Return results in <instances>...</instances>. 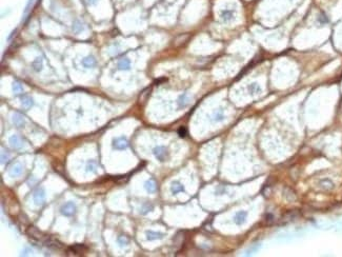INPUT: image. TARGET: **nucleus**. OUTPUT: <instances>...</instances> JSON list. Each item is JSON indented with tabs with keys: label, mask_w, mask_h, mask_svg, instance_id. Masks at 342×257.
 I'll use <instances>...</instances> for the list:
<instances>
[{
	"label": "nucleus",
	"mask_w": 342,
	"mask_h": 257,
	"mask_svg": "<svg viewBox=\"0 0 342 257\" xmlns=\"http://www.w3.org/2000/svg\"><path fill=\"white\" fill-rule=\"evenodd\" d=\"M178 135H179L181 138H184L185 136L188 135V130H186V127H180L179 129H178Z\"/></svg>",
	"instance_id": "5701e85b"
},
{
	"label": "nucleus",
	"mask_w": 342,
	"mask_h": 257,
	"mask_svg": "<svg viewBox=\"0 0 342 257\" xmlns=\"http://www.w3.org/2000/svg\"><path fill=\"white\" fill-rule=\"evenodd\" d=\"M8 143H10L12 149H15V150L22 149V147H23V142H22L21 138L18 135H12L8 138Z\"/></svg>",
	"instance_id": "39448f33"
},
{
	"label": "nucleus",
	"mask_w": 342,
	"mask_h": 257,
	"mask_svg": "<svg viewBox=\"0 0 342 257\" xmlns=\"http://www.w3.org/2000/svg\"><path fill=\"white\" fill-rule=\"evenodd\" d=\"M318 21L320 22L321 24H324V23H327L328 22V18L325 16V15L321 14L320 16H319V18H318Z\"/></svg>",
	"instance_id": "a878e982"
},
{
	"label": "nucleus",
	"mask_w": 342,
	"mask_h": 257,
	"mask_svg": "<svg viewBox=\"0 0 342 257\" xmlns=\"http://www.w3.org/2000/svg\"><path fill=\"white\" fill-rule=\"evenodd\" d=\"M73 32H75L76 34L80 33L81 31L84 30V26H83V24L81 23L80 21H78V20H76V21L74 22V24H73Z\"/></svg>",
	"instance_id": "a211bd4d"
},
{
	"label": "nucleus",
	"mask_w": 342,
	"mask_h": 257,
	"mask_svg": "<svg viewBox=\"0 0 342 257\" xmlns=\"http://www.w3.org/2000/svg\"><path fill=\"white\" fill-rule=\"evenodd\" d=\"M223 118H224V115L221 111L220 112H217L215 114V116H214V120L215 121H221V120H223Z\"/></svg>",
	"instance_id": "393cba45"
},
{
	"label": "nucleus",
	"mask_w": 342,
	"mask_h": 257,
	"mask_svg": "<svg viewBox=\"0 0 342 257\" xmlns=\"http://www.w3.org/2000/svg\"><path fill=\"white\" fill-rule=\"evenodd\" d=\"M12 88H13V92H14L15 94H20V93L23 92V86H22V84H20V83L17 82V81L13 82Z\"/></svg>",
	"instance_id": "aec40b11"
},
{
	"label": "nucleus",
	"mask_w": 342,
	"mask_h": 257,
	"mask_svg": "<svg viewBox=\"0 0 342 257\" xmlns=\"http://www.w3.org/2000/svg\"><path fill=\"white\" fill-rule=\"evenodd\" d=\"M131 68V61L130 59L127 58H123L118 62V69L119 70H124V71H127L130 70Z\"/></svg>",
	"instance_id": "2eb2a0df"
},
{
	"label": "nucleus",
	"mask_w": 342,
	"mask_h": 257,
	"mask_svg": "<svg viewBox=\"0 0 342 257\" xmlns=\"http://www.w3.org/2000/svg\"><path fill=\"white\" fill-rule=\"evenodd\" d=\"M246 216H247V213L246 212H243V211H240V212H238L236 215H235V224H238V226H241V224H244V221H245L246 219Z\"/></svg>",
	"instance_id": "9d476101"
},
{
	"label": "nucleus",
	"mask_w": 342,
	"mask_h": 257,
	"mask_svg": "<svg viewBox=\"0 0 342 257\" xmlns=\"http://www.w3.org/2000/svg\"><path fill=\"white\" fill-rule=\"evenodd\" d=\"M82 65L86 69H91L96 65V58L93 55H88L82 59Z\"/></svg>",
	"instance_id": "423d86ee"
},
{
	"label": "nucleus",
	"mask_w": 342,
	"mask_h": 257,
	"mask_svg": "<svg viewBox=\"0 0 342 257\" xmlns=\"http://www.w3.org/2000/svg\"><path fill=\"white\" fill-rule=\"evenodd\" d=\"M153 209H154V207H153L151 203H144V205H142V208H141L140 213L142 214V215H145V214H147L149 212L153 211Z\"/></svg>",
	"instance_id": "412c9836"
},
{
	"label": "nucleus",
	"mask_w": 342,
	"mask_h": 257,
	"mask_svg": "<svg viewBox=\"0 0 342 257\" xmlns=\"http://www.w3.org/2000/svg\"><path fill=\"white\" fill-rule=\"evenodd\" d=\"M112 146L115 150H125L129 147V141L125 137H117V138L113 139V142H112Z\"/></svg>",
	"instance_id": "7ed1b4c3"
},
{
	"label": "nucleus",
	"mask_w": 342,
	"mask_h": 257,
	"mask_svg": "<svg viewBox=\"0 0 342 257\" xmlns=\"http://www.w3.org/2000/svg\"><path fill=\"white\" fill-rule=\"evenodd\" d=\"M96 1H97V0H86V2H88V4H94Z\"/></svg>",
	"instance_id": "c756f323"
},
{
	"label": "nucleus",
	"mask_w": 342,
	"mask_h": 257,
	"mask_svg": "<svg viewBox=\"0 0 342 257\" xmlns=\"http://www.w3.org/2000/svg\"><path fill=\"white\" fill-rule=\"evenodd\" d=\"M34 0H28V3H26V6H25V10H24V15L28 14V12L30 11V8L32 6V4H33Z\"/></svg>",
	"instance_id": "bb28decb"
},
{
	"label": "nucleus",
	"mask_w": 342,
	"mask_h": 257,
	"mask_svg": "<svg viewBox=\"0 0 342 257\" xmlns=\"http://www.w3.org/2000/svg\"><path fill=\"white\" fill-rule=\"evenodd\" d=\"M12 120H13V123H14V125H16V127H24V125H25L24 117L22 116L21 114H19V113H15L14 115H13V118H12Z\"/></svg>",
	"instance_id": "0eeeda50"
},
{
	"label": "nucleus",
	"mask_w": 342,
	"mask_h": 257,
	"mask_svg": "<svg viewBox=\"0 0 342 257\" xmlns=\"http://www.w3.org/2000/svg\"><path fill=\"white\" fill-rule=\"evenodd\" d=\"M33 199H34V202H35V205H43L44 200H45V191H44V189H42V188L37 189L36 191L34 192Z\"/></svg>",
	"instance_id": "20e7f679"
},
{
	"label": "nucleus",
	"mask_w": 342,
	"mask_h": 257,
	"mask_svg": "<svg viewBox=\"0 0 342 257\" xmlns=\"http://www.w3.org/2000/svg\"><path fill=\"white\" fill-rule=\"evenodd\" d=\"M22 172H23V166H22V164L17 163V164H15V166L12 168L11 171H10V176L17 177V176H19V175H21Z\"/></svg>",
	"instance_id": "9b49d317"
},
{
	"label": "nucleus",
	"mask_w": 342,
	"mask_h": 257,
	"mask_svg": "<svg viewBox=\"0 0 342 257\" xmlns=\"http://www.w3.org/2000/svg\"><path fill=\"white\" fill-rule=\"evenodd\" d=\"M265 220L268 221V224H270V222H273L274 221V216H273V214H268V215L265 216Z\"/></svg>",
	"instance_id": "c85d7f7f"
},
{
	"label": "nucleus",
	"mask_w": 342,
	"mask_h": 257,
	"mask_svg": "<svg viewBox=\"0 0 342 257\" xmlns=\"http://www.w3.org/2000/svg\"><path fill=\"white\" fill-rule=\"evenodd\" d=\"M60 212L62 215L66 216V217H70V216H73L76 213V205H75L73 201H69L64 203L60 209Z\"/></svg>",
	"instance_id": "f03ea898"
},
{
	"label": "nucleus",
	"mask_w": 342,
	"mask_h": 257,
	"mask_svg": "<svg viewBox=\"0 0 342 257\" xmlns=\"http://www.w3.org/2000/svg\"><path fill=\"white\" fill-rule=\"evenodd\" d=\"M20 100H21V104L24 107V108L28 109L31 108V107H33L34 104V100L32 97H30L28 95H22L21 98H20Z\"/></svg>",
	"instance_id": "ddd939ff"
},
{
	"label": "nucleus",
	"mask_w": 342,
	"mask_h": 257,
	"mask_svg": "<svg viewBox=\"0 0 342 257\" xmlns=\"http://www.w3.org/2000/svg\"><path fill=\"white\" fill-rule=\"evenodd\" d=\"M259 90H260V88L257 83H252V84L248 86V91H250L251 94H255V93H257Z\"/></svg>",
	"instance_id": "4be33fe9"
},
{
	"label": "nucleus",
	"mask_w": 342,
	"mask_h": 257,
	"mask_svg": "<svg viewBox=\"0 0 342 257\" xmlns=\"http://www.w3.org/2000/svg\"><path fill=\"white\" fill-rule=\"evenodd\" d=\"M86 172H92V173H94V172H96V169H97V162L95 160H90L88 163H86Z\"/></svg>",
	"instance_id": "6ab92c4d"
},
{
	"label": "nucleus",
	"mask_w": 342,
	"mask_h": 257,
	"mask_svg": "<svg viewBox=\"0 0 342 257\" xmlns=\"http://www.w3.org/2000/svg\"><path fill=\"white\" fill-rule=\"evenodd\" d=\"M153 153H154L155 157L157 158V160H159L160 162H164V161L168 159V149L165 147H156L153 150Z\"/></svg>",
	"instance_id": "f257e3e1"
},
{
	"label": "nucleus",
	"mask_w": 342,
	"mask_h": 257,
	"mask_svg": "<svg viewBox=\"0 0 342 257\" xmlns=\"http://www.w3.org/2000/svg\"><path fill=\"white\" fill-rule=\"evenodd\" d=\"M118 242L120 246H127V243H129V239L127 238V236H119Z\"/></svg>",
	"instance_id": "b1692460"
},
{
	"label": "nucleus",
	"mask_w": 342,
	"mask_h": 257,
	"mask_svg": "<svg viewBox=\"0 0 342 257\" xmlns=\"http://www.w3.org/2000/svg\"><path fill=\"white\" fill-rule=\"evenodd\" d=\"M8 161V155L4 154V152L1 153V162L2 163H6Z\"/></svg>",
	"instance_id": "cd10ccee"
},
{
	"label": "nucleus",
	"mask_w": 342,
	"mask_h": 257,
	"mask_svg": "<svg viewBox=\"0 0 342 257\" xmlns=\"http://www.w3.org/2000/svg\"><path fill=\"white\" fill-rule=\"evenodd\" d=\"M188 95L186 94L181 95V96L179 97V99H178V105H179V108H185V107L188 105Z\"/></svg>",
	"instance_id": "f3484780"
},
{
	"label": "nucleus",
	"mask_w": 342,
	"mask_h": 257,
	"mask_svg": "<svg viewBox=\"0 0 342 257\" xmlns=\"http://www.w3.org/2000/svg\"><path fill=\"white\" fill-rule=\"evenodd\" d=\"M233 17H234V13L231 10H223L221 12V19L223 21H229L233 19Z\"/></svg>",
	"instance_id": "dca6fc26"
},
{
	"label": "nucleus",
	"mask_w": 342,
	"mask_h": 257,
	"mask_svg": "<svg viewBox=\"0 0 342 257\" xmlns=\"http://www.w3.org/2000/svg\"><path fill=\"white\" fill-rule=\"evenodd\" d=\"M32 66H33V69L35 72H40V71L42 70V68H43V61H42V58L38 57V58L35 59V60L32 62Z\"/></svg>",
	"instance_id": "4468645a"
},
{
	"label": "nucleus",
	"mask_w": 342,
	"mask_h": 257,
	"mask_svg": "<svg viewBox=\"0 0 342 257\" xmlns=\"http://www.w3.org/2000/svg\"><path fill=\"white\" fill-rule=\"evenodd\" d=\"M144 189H145L146 192L149 194L155 193L156 190H157V185H156V182H155V180L149 179L147 181H145V183H144Z\"/></svg>",
	"instance_id": "1a4fd4ad"
},
{
	"label": "nucleus",
	"mask_w": 342,
	"mask_h": 257,
	"mask_svg": "<svg viewBox=\"0 0 342 257\" xmlns=\"http://www.w3.org/2000/svg\"><path fill=\"white\" fill-rule=\"evenodd\" d=\"M183 191H184V187H183L180 182H178V181H173V182H172L171 192L173 195H176V194L180 193V192H183Z\"/></svg>",
	"instance_id": "f8f14e48"
},
{
	"label": "nucleus",
	"mask_w": 342,
	"mask_h": 257,
	"mask_svg": "<svg viewBox=\"0 0 342 257\" xmlns=\"http://www.w3.org/2000/svg\"><path fill=\"white\" fill-rule=\"evenodd\" d=\"M145 235H146V239H147V240H156V239H162V238L164 237V234H163V233L155 232V231H146Z\"/></svg>",
	"instance_id": "6e6552de"
}]
</instances>
